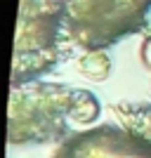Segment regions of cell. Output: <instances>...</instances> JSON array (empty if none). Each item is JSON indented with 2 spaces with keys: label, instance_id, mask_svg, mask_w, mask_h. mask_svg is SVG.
I'll use <instances>...</instances> for the list:
<instances>
[{
  "label": "cell",
  "instance_id": "obj_1",
  "mask_svg": "<svg viewBox=\"0 0 151 158\" xmlns=\"http://www.w3.org/2000/svg\"><path fill=\"white\" fill-rule=\"evenodd\" d=\"M151 0H21L14 85L47 71L73 47L102 50L146 24Z\"/></svg>",
  "mask_w": 151,
  "mask_h": 158
},
{
  "label": "cell",
  "instance_id": "obj_2",
  "mask_svg": "<svg viewBox=\"0 0 151 158\" xmlns=\"http://www.w3.org/2000/svg\"><path fill=\"white\" fill-rule=\"evenodd\" d=\"M54 158H151V142L128 127L102 125L71 137Z\"/></svg>",
  "mask_w": 151,
  "mask_h": 158
},
{
  "label": "cell",
  "instance_id": "obj_3",
  "mask_svg": "<svg viewBox=\"0 0 151 158\" xmlns=\"http://www.w3.org/2000/svg\"><path fill=\"white\" fill-rule=\"evenodd\" d=\"M113 111L120 116L123 127L137 132V135H142L146 142H151V106H146V104H139V106L118 104Z\"/></svg>",
  "mask_w": 151,
  "mask_h": 158
},
{
  "label": "cell",
  "instance_id": "obj_4",
  "mask_svg": "<svg viewBox=\"0 0 151 158\" xmlns=\"http://www.w3.org/2000/svg\"><path fill=\"white\" fill-rule=\"evenodd\" d=\"M142 61L151 69V35L144 40V45H142Z\"/></svg>",
  "mask_w": 151,
  "mask_h": 158
}]
</instances>
